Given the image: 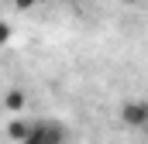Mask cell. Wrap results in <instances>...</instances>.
<instances>
[{
    "label": "cell",
    "mask_w": 148,
    "mask_h": 144,
    "mask_svg": "<svg viewBox=\"0 0 148 144\" xmlns=\"http://www.w3.org/2000/svg\"><path fill=\"white\" fill-rule=\"evenodd\" d=\"M21 144H66V127L59 120H35Z\"/></svg>",
    "instance_id": "obj_1"
},
{
    "label": "cell",
    "mask_w": 148,
    "mask_h": 144,
    "mask_svg": "<svg viewBox=\"0 0 148 144\" xmlns=\"http://www.w3.org/2000/svg\"><path fill=\"white\" fill-rule=\"evenodd\" d=\"M121 124L131 127V130L145 127V124H148V107H145V100H127V103L121 107Z\"/></svg>",
    "instance_id": "obj_2"
},
{
    "label": "cell",
    "mask_w": 148,
    "mask_h": 144,
    "mask_svg": "<svg viewBox=\"0 0 148 144\" xmlns=\"http://www.w3.org/2000/svg\"><path fill=\"white\" fill-rule=\"evenodd\" d=\"M28 127H31V124H28V120H21V117H14V120H10V124H7V137H10V141H24V134H28Z\"/></svg>",
    "instance_id": "obj_3"
},
{
    "label": "cell",
    "mask_w": 148,
    "mask_h": 144,
    "mask_svg": "<svg viewBox=\"0 0 148 144\" xmlns=\"http://www.w3.org/2000/svg\"><path fill=\"white\" fill-rule=\"evenodd\" d=\"M3 103H7V110H21V107H24V93H7Z\"/></svg>",
    "instance_id": "obj_4"
},
{
    "label": "cell",
    "mask_w": 148,
    "mask_h": 144,
    "mask_svg": "<svg viewBox=\"0 0 148 144\" xmlns=\"http://www.w3.org/2000/svg\"><path fill=\"white\" fill-rule=\"evenodd\" d=\"M7 41H10V24L0 21V45H7Z\"/></svg>",
    "instance_id": "obj_5"
},
{
    "label": "cell",
    "mask_w": 148,
    "mask_h": 144,
    "mask_svg": "<svg viewBox=\"0 0 148 144\" xmlns=\"http://www.w3.org/2000/svg\"><path fill=\"white\" fill-rule=\"evenodd\" d=\"M35 3H38V0H14V7H17V10H31Z\"/></svg>",
    "instance_id": "obj_6"
},
{
    "label": "cell",
    "mask_w": 148,
    "mask_h": 144,
    "mask_svg": "<svg viewBox=\"0 0 148 144\" xmlns=\"http://www.w3.org/2000/svg\"><path fill=\"white\" fill-rule=\"evenodd\" d=\"M131 3H134V0H131Z\"/></svg>",
    "instance_id": "obj_7"
}]
</instances>
